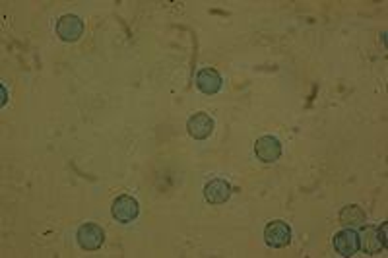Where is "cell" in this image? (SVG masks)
I'll use <instances>...</instances> for the list:
<instances>
[{
	"label": "cell",
	"instance_id": "obj_2",
	"mask_svg": "<svg viewBox=\"0 0 388 258\" xmlns=\"http://www.w3.org/2000/svg\"><path fill=\"white\" fill-rule=\"evenodd\" d=\"M264 239L272 249H283L291 243V227L281 220L270 221L264 230Z\"/></svg>",
	"mask_w": 388,
	"mask_h": 258
},
{
	"label": "cell",
	"instance_id": "obj_6",
	"mask_svg": "<svg viewBox=\"0 0 388 258\" xmlns=\"http://www.w3.org/2000/svg\"><path fill=\"white\" fill-rule=\"evenodd\" d=\"M334 249L340 257H353L359 250V233L353 227H346L334 235Z\"/></svg>",
	"mask_w": 388,
	"mask_h": 258
},
{
	"label": "cell",
	"instance_id": "obj_3",
	"mask_svg": "<svg viewBox=\"0 0 388 258\" xmlns=\"http://www.w3.org/2000/svg\"><path fill=\"white\" fill-rule=\"evenodd\" d=\"M57 35L67 43H74L84 35V22L74 14H64L57 22Z\"/></svg>",
	"mask_w": 388,
	"mask_h": 258
},
{
	"label": "cell",
	"instance_id": "obj_5",
	"mask_svg": "<svg viewBox=\"0 0 388 258\" xmlns=\"http://www.w3.org/2000/svg\"><path fill=\"white\" fill-rule=\"evenodd\" d=\"M254 155L262 163H274L281 157V144L276 136H262L254 144Z\"/></svg>",
	"mask_w": 388,
	"mask_h": 258
},
{
	"label": "cell",
	"instance_id": "obj_9",
	"mask_svg": "<svg viewBox=\"0 0 388 258\" xmlns=\"http://www.w3.org/2000/svg\"><path fill=\"white\" fill-rule=\"evenodd\" d=\"M231 196V184L225 179H213L204 187V198L210 204H223Z\"/></svg>",
	"mask_w": 388,
	"mask_h": 258
},
{
	"label": "cell",
	"instance_id": "obj_4",
	"mask_svg": "<svg viewBox=\"0 0 388 258\" xmlns=\"http://www.w3.org/2000/svg\"><path fill=\"white\" fill-rule=\"evenodd\" d=\"M140 214V208H138V202L132 196L128 194H123L118 196L115 202H113V208H111V216L115 218L118 223H130L134 221Z\"/></svg>",
	"mask_w": 388,
	"mask_h": 258
},
{
	"label": "cell",
	"instance_id": "obj_12",
	"mask_svg": "<svg viewBox=\"0 0 388 258\" xmlns=\"http://www.w3.org/2000/svg\"><path fill=\"white\" fill-rule=\"evenodd\" d=\"M387 230H388L387 223H382V225L378 227V239H380V243H382L385 249H387Z\"/></svg>",
	"mask_w": 388,
	"mask_h": 258
},
{
	"label": "cell",
	"instance_id": "obj_7",
	"mask_svg": "<svg viewBox=\"0 0 388 258\" xmlns=\"http://www.w3.org/2000/svg\"><path fill=\"white\" fill-rule=\"evenodd\" d=\"M186 130L194 140H206L213 132V119L208 113H194L186 123Z\"/></svg>",
	"mask_w": 388,
	"mask_h": 258
},
{
	"label": "cell",
	"instance_id": "obj_1",
	"mask_svg": "<svg viewBox=\"0 0 388 258\" xmlns=\"http://www.w3.org/2000/svg\"><path fill=\"white\" fill-rule=\"evenodd\" d=\"M76 241L80 249L97 250L105 243V231L101 230L97 223H84L76 231Z\"/></svg>",
	"mask_w": 388,
	"mask_h": 258
},
{
	"label": "cell",
	"instance_id": "obj_11",
	"mask_svg": "<svg viewBox=\"0 0 388 258\" xmlns=\"http://www.w3.org/2000/svg\"><path fill=\"white\" fill-rule=\"evenodd\" d=\"M340 221L346 225V227H359V225H363V221H365V214L363 210L355 206V204H351V206H346L344 210L340 212Z\"/></svg>",
	"mask_w": 388,
	"mask_h": 258
},
{
	"label": "cell",
	"instance_id": "obj_8",
	"mask_svg": "<svg viewBox=\"0 0 388 258\" xmlns=\"http://www.w3.org/2000/svg\"><path fill=\"white\" fill-rule=\"evenodd\" d=\"M222 76L215 68H202L198 74H196V87L206 94V96H213L222 89Z\"/></svg>",
	"mask_w": 388,
	"mask_h": 258
},
{
	"label": "cell",
	"instance_id": "obj_10",
	"mask_svg": "<svg viewBox=\"0 0 388 258\" xmlns=\"http://www.w3.org/2000/svg\"><path fill=\"white\" fill-rule=\"evenodd\" d=\"M359 249L363 250V252H367V255H377V252L385 249L380 239H378V227L367 225L365 230L361 231V235H359Z\"/></svg>",
	"mask_w": 388,
	"mask_h": 258
}]
</instances>
